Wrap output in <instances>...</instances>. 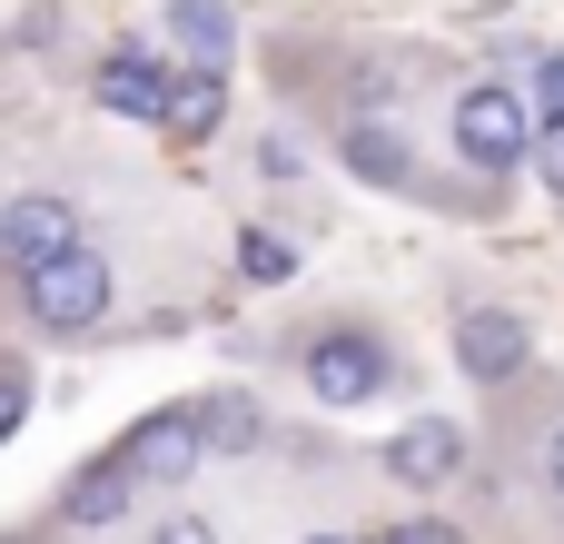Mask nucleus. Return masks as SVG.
Returning <instances> with one entry per match:
<instances>
[{
    "label": "nucleus",
    "mask_w": 564,
    "mask_h": 544,
    "mask_svg": "<svg viewBox=\"0 0 564 544\" xmlns=\"http://www.w3.org/2000/svg\"><path fill=\"white\" fill-rule=\"evenodd\" d=\"M20 416H30V377H20V367H0V446L20 436Z\"/></svg>",
    "instance_id": "a211bd4d"
},
{
    "label": "nucleus",
    "mask_w": 564,
    "mask_h": 544,
    "mask_svg": "<svg viewBox=\"0 0 564 544\" xmlns=\"http://www.w3.org/2000/svg\"><path fill=\"white\" fill-rule=\"evenodd\" d=\"M129 505H139L129 466H119V456H89V466H69V476H59V505H50V515H59L69 535H99V525H119Z\"/></svg>",
    "instance_id": "6e6552de"
},
{
    "label": "nucleus",
    "mask_w": 564,
    "mask_h": 544,
    "mask_svg": "<svg viewBox=\"0 0 564 544\" xmlns=\"http://www.w3.org/2000/svg\"><path fill=\"white\" fill-rule=\"evenodd\" d=\"M59 248H79V208L69 198H50V188H20L10 208H0V268L10 278H30L40 258H59Z\"/></svg>",
    "instance_id": "39448f33"
},
{
    "label": "nucleus",
    "mask_w": 564,
    "mask_h": 544,
    "mask_svg": "<svg viewBox=\"0 0 564 544\" xmlns=\"http://www.w3.org/2000/svg\"><path fill=\"white\" fill-rule=\"evenodd\" d=\"M535 476H545V496L564 505V416L545 426V446H535Z\"/></svg>",
    "instance_id": "6ab92c4d"
},
{
    "label": "nucleus",
    "mask_w": 564,
    "mask_h": 544,
    "mask_svg": "<svg viewBox=\"0 0 564 544\" xmlns=\"http://www.w3.org/2000/svg\"><path fill=\"white\" fill-rule=\"evenodd\" d=\"M535 89H545V119H564V50L535 59Z\"/></svg>",
    "instance_id": "aec40b11"
},
{
    "label": "nucleus",
    "mask_w": 564,
    "mask_h": 544,
    "mask_svg": "<svg viewBox=\"0 0 564 544\" xmlns=\"http://www.w3.org/2000/svg\"><path fill=\"white\" fill-rule=\"evenodd\" d=\"M188 416H198V456H258V446H268V406H258L248 387L188 396Z\"/></svg>",
    "instance_id": "9d476101"
},
{
    "label": "nucleus",
    "mask_w": 564,
    "mask_h": 544,
    "mask_svg": "<svg viewBox=\"0 0 564 544\" xmlns=\"http://www.w3.org/2000/svg\"><path fill=\"white\" fill-rule=\"evenodd\" d=\"M297 377L317 387V406H377V396L397 387V347H387L377 327L337 317V327H317V337L297 347Z\"/></svg>",
    "instance_id": "f257e3e1"
},
{
    "label": "nucleus",
    "mask_w": 564,
    "mask_h": 544,
    "mask_svg": "<svg viewBox=\"0 0 564 544\" xmlns=\"http://www.w3.org/2000/svg\"><path fill=\"white\" fill-rule=\"evenodd\" d=\"M297 544H357V535H297Z\"/></svg>",
    "instance_id": "412c9836"
},
{
    "label": "nucleus",
    "mask_w": 564,
    "mask_h": 544,
    "mask_svg": "<svg viewBox=\"0 0 564 544\" xmlns=\"http://www.w3.org/2000/svg\"><path fill=\"white\" fill-rule=\"evenodd\" d=\"M525 149H535V119H525V89H506V79H476V89H456V159L466 168H525Z\"/></svg>",
    "instance_id": "7ed1b4c3"
},
{
    "label": "nucleus",
    "mask_w": 564,
    "mask_h": 544,
    "mask_svg": "<svg viewBox=\"0 0 564 544\" xmlns=\"http://www.w3.org/2000/svg\"><path fill=\"white\" fill-rule=\"evenodd\" d=\"M238 278H258V287H278V278H297V248H288L278 228H248V238H238Z\"/></svg>",
    "instance_id": "4468645a"
},
{
    "label": "nucleus",
    "mask_w": 564,
    "mask_h": 544,
    "mask_svg": "<svg viewBox=\"0 0 564 544\" xmlns=\"http://www.w3.org/2000/svg\"><path fill=\"white\" fill-rule=\"evenodd\" d=\"M337 159H347L367 188H406V178H416V149H406L397 129H377V119H357V129L337 139Z\"/></svg>",
    "instance_id": "f8f14e48"
},
{
    "label": "nucleus",
    "mask_w": 564,
    "mask_h": 544,
    "mask_svg": "<svg viewBox=\"0 0 564 544\" xmlns=\"http://www.w3.org/2000/svg\"><path fill=\"white\" fill-rule=\"evenodd\" d=\"M89 89H99V109H109V119H149V129L169 119V69H159V59H139V50H109Z\"/></svg>",
    "instance_id": "1a4fd4ad"
},
{
    "label": "nucleus",
    "mask_w": 564,
    "mask_h": 544,
    "mask_svg": "<svg viewBox=\"0 0 564 544\" xmlns=\"http://www.w3.org/2000/svg\"><path fill=\"white\" fill-rule=\"evenodd\" d=\"M525 159H535V178L564 198V119H545V129H535V149H525Z\"/></svg>",
    "instance_id": "dca6fc26"
},
{
    "label": "nucleus",
    "mask_w": 564,
    "mask_h": 544,
    "mask_svg": "<svg viewBox=\"0 0 564 544\" xmlns=\"http://www.w3.org/2000/svg\"><path fill=\"white\" fill-rule=\"evenodd\" d=\"M149 544H228V535H218L208 515H159V525H149Z\"/></svg>",
    "instance_id": "f3484780"
},
{
    "label": "nucleus",
    "mask_w": 564,
    "mask_h": 544,
    "mask_svg": "<svg viewBox=\"0 0 564 544\" xmlns=\"http://www.w3.org/2000/svg\"><path fill=\"white\" fill-rule=\"evenodd\" d=\"M109 456L129 466V486H188V466H198V416H188V406H149Z\"/></svg>",
    "instance_id": "20e7f679"
},
{
    "label": "nucleus",
    "mask_w": 564,
    "mask_h": 544,
    "mask_svg": "<svg viewBox=\"0 0 564 544\" xmlns=\"http://www.w3.org/2000/svg\"><path fill=\"white\" fill-rule=\"evenodd\" d=\"M367 544H466V525H446V515H406V525H387V535Z\"/></svg>",
    "instance_id": "2eb2a0df"
},
{
    "label": "nucleus",
    "mask_w": 564,
    "mask_h": 544,
    "mask_svg": "<svg viewBox=\"0 0 564 544\" xmlns=\"http://www.w3.org/2000/svg\"><path fill=\"white\" fill-rule=\"evenodd\" d=\"M525 357H535L525 317H506V307H466V317H456V367H466L476 387H506V377H525Z\"/></svg>",
    "instance_id": "0eeeda50"
},
{
    "label": "nucleus",
    "mask_w": 564,
    "mask_h": 544,
    "mask_svg": "<svg viewBox=\"0 0 564 544\" xmlns=\"http://www.w3.org/2000/svg\"><path fill=\"white\" fill-rule=\"evenodd\" d=\"M169 40H178L188 59H228V40H238V30H228V10H218V0H169Z\"/></svg>",
    "instance_id": "ddd939ff"
},
{
    "label": "nucleus",
    "mask_w": 564,
    "mask_h": 544,
    "mask_svg": "<svg viewBox=\"0 0 564 544\" xmlns=\"http://www.w3.org/2000/svg\"><path fill=\"white\" fill-rule=\"evenodd\" d=\"M20 307H30V327H50V337H89L99 317H109V258L79 238V248H59V258H40L30 278H20Z\"/></svg>",
    "instance_id": "f03ea898"
},
{
    "label": "nucleus",
    "mask_w": 564,
    "mask_h": 544,
    "mask_svg": "<svg viewBox=\"0 0 564 544\" xmlns=\"http://www.w3.org/2000/svg\"><path fill=\"white\" fill-rule=\"evenodd\" d=\"M218 119H228V69H218V59L178 69V79H169V119H159V129H169L178 149H198V139H218Z\"/></svg>",
    "instance_id": "9b49d317"
},
{
    "label": "nucleus",
    "mask_w": 564,
    "mask_h": 544,
    "mask_svg": "<svg viewBox=\"0 0 564 544\" xmlns=\"http://www.w3.org/2000/svg\"><path fill=\"white\" fill-rule=\"evenodd\" d=\"M387 476L416 486V496L456 486V476H466V426H456V416H406V426L387 436Z\"/></svg>",
    "instance_id": "423d86ee"
}]
</instances>
